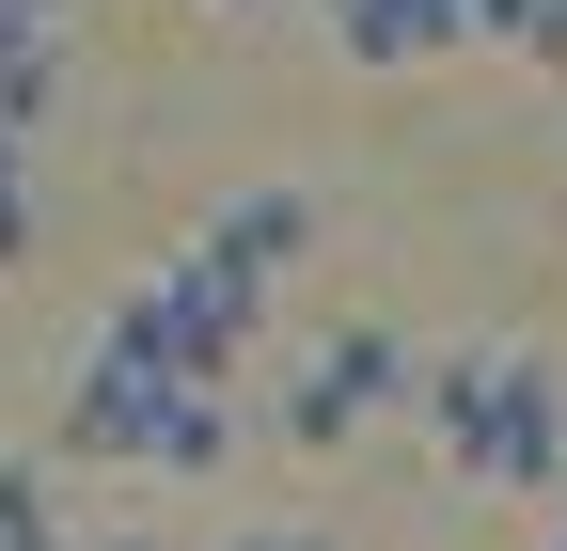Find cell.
<instances>
[{
  "label": "cell",
  "instance_id": "obj_8",
  "mask_svg": "<svg viewBox=\"0 0 567 551\" xmlns=\"http://www.w3.org/2000/svg\"><path fill=\"white\" fill-rule=\"evenodd\" d=\"M473 48H505V63H567V0H473Z\"/></svg>",
  "mask_w": 567,
  "mask_h": 551
},
{
  "label": "cell",
  "instance_id": "obj_1",
  "mask_svg": "<svg viewBox=\"0 0 567 551\" xmlns=\"http://www.w3.org/2000/svg\"><path fill=\"white\" fill-rule=\"evenodd\" d=\"M410 394L473 489H567V378L536 347H442V363H410Z\"/></svg>",
  "mask_w": 567,
  "mask_h": 551
},
{
  "label": "cell",
  "instance_id": "obj_12",
  "mask_svg": "<svg viewBox=\"0 0 567 551\" xmlns=\"http://www.w3.org/2000/svg\"><path fill=\"white\" fill-rule=\"evenodd\" d=\"M111 551H174V536H111Z\"/></svg>",
  "mask_w": 567,
  "mask_h": 551
},
{
  "label": "cell",
  "instance_id": "obj_15",
  "mask_svg": "<svg viewBox=\"0 0 567 551\" xmlns=\"http://www.w3.org/2000/svg\"><path fill=\"white\" fill-rule=\"evenodd\" d=\"M48 17H63V0H48Z\"/></svg>",
  "mask_w": 567,
  "mask_h": 551
},
{
  "label": "cell",
  "instance_id": "obj_9",
  "mask_svg": "<svg viewBox=\"0 0 567 551\" xmlns=\"http://www.w3.org/2000/svg\"><path fill=\"white\" fill-rule=\"evenodd\" d=\"M0 551H80V536H63V505L32 489V457H0Z\"/></svg>",
  "mask_w": 567,
  "mask_h": 551
},
{
  "label": "cell",
  "instance_id": "obj_5",
  "mask_svg": "<svg viewBox=\"0 0 567 551\" xmlns=\"http://www.w3.org/2000/svg\"><path fill=\"white\" fill-rule=\"evenodd\" d=\"M300 252H316V189H237L221 221H205V268H237L252 300H268V284H284Z\"/></svg>",
  "mask_w": 567,
  "mask_h": 551
},
{
  "label": "cell",
  "instance_id": "obj_14",
  "mask_svg": "<svg viewBox=\"0 0 567 551\" xmlns=\"http://www.w3.org/2000/svg\"><path fill=\"white\" fill-rule=\"evenodd\" d=\"M237 17H252V0H237Z\"/></svg>",
  "mask_w": 567,
  "mask_h": 551
},
{
  "label": "cell",
  "instance_id": "obj_3",
  "mask_svg": "<svg viewBox=\"0 0 567 551\" xmlns=\"http://www.w3.org/2000/svg\"><path fill=\"white\" fill-rule=\"evenodd\" d=\"M252 331H268V300L237 284V268H205V252L142 268V284L111 300V347H126V363H158V378H189V394H221V378L252 363Z\"/></svg>",
  "mask_w": 567,
  "mask_h": 551
},
{
  "label": "cell",
  "instance_id": "obj_11",
  "mask_svg": "<svg viewBox=\"0 0 567 551\" xmlns=\"http://www.w3.org/2000/svg\"><path fill=\"white\" fill-rule=\"evenodd\" d=\"M237 551H331V536H237Z\"/></svg>",
  "mask_w": 567,
  "mask_h": 551
},
{
  "label": "cell",
  "instance_id": "obj_16",
  "mask_svg": "<svg viewBox=\"0 0 567 551\" xmlns=\"http://www.w3.org/2000/svg\"><path fill=\"white\" fill-rule=\"evenodd\" d=\"M536 551H551V536H536Z\"/></svg>",
  "mask_w": 567,
  "mask_h": 551
},
{
  "label": "cell",
  "instance_id": "obj_6",
  "mask_svg": "<svg viewBox=\"0 0 567 551\" xmlns=\"http://www.w3.org/2000/svg\"><path fill=\"white\" fill-rule=\"evenodd\" d=\"M316 17H331L347 63H442V48H473V0H316Z\"/></svg>",
  "mask_w": 567,
  "mask_h": 551
},
{
  "label": "cell",
  "instance_id": "obj_4",
  "mask_svg": "<svg viewBox=\"0 0 567 551\" xmlns=\"http://www.w3.org/2000/svg\"><path fill=\"white\" fill-rule=\"evenodd\" d=\"M394 394H410V347H394V331H331V347L300 363V394H284V441L331 457V441H363V409H394Z\"/></svg>",
  "mask_w": 567,
  "mask_h": 551
},
{
  "label": "cell",
  "instance_id": "obj_13",
  "mask_svg": "<svg viewBox=\"0 0 567 551\" xmlns=\"http://www.w3.org/2000/svg\"><path fill=\"white\" fill-rule=\"evenodd\" d=\"M551 520H567V489H551ZM551 551H567V536H551Z\"/></svg>",
  "mask_w": 567,
  "mask_h": 551
},
{
  "label": "cell",
  "instance_id": "obj_10",
  "mask_svg": "<svg viewBox=\"0 0 567 551\" xmlns=\"http://www.w3.org/2000/svg\"><path fill=\"white\" fill-rule=\"evenodd\" d=\"M32 237H48V205H32V143H0V268H32Z\"/></svg>",
  "mask_w": 567,
  "mask_h": 551
},
{
  "label": "cell",
  "instance_id": "obj_2",
  "mask_svg": "<svg viewBox=\"0 0 567 551\" xmlns=\"http://www.w3.org/2000/svg\"><path fill=\"white\" fill-rule=\"evenodd\" d=\"M63 457H111V472H221L237 457V409L189 394L158 363H126L111 331L80 347V378H63Z\"/></svg>",
  "mask_w": 567,
  "mask_h": 551
},
{
  "label": "cell",
  "instance_id": "obj_7",
  "mask_svg": "<svg viewBox=\"0 0 567 551\" xmlns=\"http://www.w3.org/2000/svg\"><path fill=\"white\" fill-rule=\"evenodd\" d=\"M63 111V17L48 0H0V143H32Z\"/></svg>",
  "mask_w": 567,
  "mask_h": 551
}]
</instances>
